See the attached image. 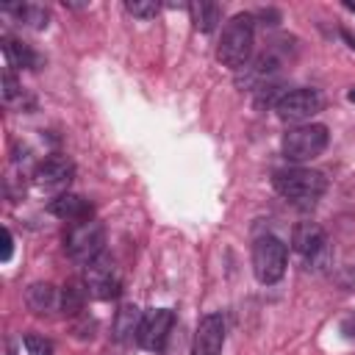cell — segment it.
<instances>
[{"label":"cell","instance_id":"cell-10","mask_svg":"<svg viewBox=\"0 0 355 355\" xmlns=\"http://www.w3.org/2000/svg\"><path fill=\"white\" fill-rule=\"evenodd\" d=\"M225 347V319L222 313H205L194 330L191 355H222Z\"/></svg>","mask_w":355,"mask_h":355},{"label":"cell","instance_id":"cell-6","mask_svg":"<svg viewBox=\"0 0 355 355\" xmlns=\"http://www.w3.org/2000/svg\"><path fill=\"white\" fill-rule=\"evenodd\" d=\"M291 244L294 250L311 263V269H327L333 261V250L327 241V233L319 222H300L291 233Z\"/></svg>","mask_w":355,"mask_h":355},{"label":"cell","instance_id":"cell-4","mask_svg":"<svg viewBox=\"0 0 355 355\" xmlns=\"http://www.w3.org/2000/svg\"><path fill=\"white\" fill-rule=\"evenodd\" d=\"M64 250L75 263H92L97 255L105 252V227L97 219H86L69 227L64 236Z\"/></svg>","mask_w":355,"mask_h":355},{"label":"cell","instance_id":"cell-24","mask_svg":"<svg viewBox=\"0 0 355 355\" xmlns=\"http://www.w3.org/2000/svg\"><path fill=\"white\" fill-rule=\"evenodd\" d=\"M11 252H14V236L8 227H3V252H0V261L8 263L11 261Z\"/></svg>","mask_w":355,"mask_h":355},{"label":"cell","instance_id":"cell-8","mask_svg":"<svg viewBox=\"0 0 355 355\" xmlns=\"http://www.w3.org/2000/svg\"><path fill=\"white\" fill-rule=\"evenodd\" d=\"M322 105H324V100H322V94H319L316 89L300 86V89H288V92L277 100L275 111H277V116H280L283 122L305 125V122H311V116H316V114L322 111Z\"/></svg>","mask_w":355,"mask_h":355},{"label":"cell","instance_id":"cell-25","mask_svg":"<svg viewBox=\"0 0 355 355\" xmlns=\"http://www.w3.org/2000/svg\"><path fill=\"white\" fill-rule=\"evenodd\" d=\"M341 333H344L347 338H355V316H347V319L341 322Z\"/></svg>","mask_w":355,"mask_h":355},{"label":"cell","instance_id":"cell-27","mask_svg":"<svg viewBox=\"0 0 355 355\" xmlns=\"http://www.w3.org/2000/svg\"><path fill=\"white\" fill-rule=\"evenodd\" d=\"M347 100H349V103H355V89H349V92H347Z\"/></svg>","mask_w":355,"mask_h":355},{"label":"cell","instance_id":"cell-16","mask_svg":"<svg viewBox=\"0 0 355 355\" xmlns=\"http://www.w3.org/2000/svg\"><path fill=\"white\" fill-rule=\"evenodd\" d=\"M6 14H17V19L33 31H44L50 25V11L44 6H36V3H11V6H3Z\"/></svg>","mask_w":355,"mask_h":355},{"label":"cell","instance_id":"cell-12","mask_svg":"<svg viewBox=\"0 0 355 355\" xmlns=\"http://www.w3.org/2000/svg\"><path fill=\"white\" fill-rule=\"evenodd\" d=\"M277 69H280L277 55H275V53H261V55H255L244 69H239L236 83H239L241 89L255 92L258 86H263V83L275 80V78H277Z\"/></svg>","mask_w":355,"mask_h":355},{"label":"cell","instance_id":"cell-14","mask_svg":"<svg viewBox=\"0 0 355 355\" xmlns=\"http://www.w3.org/2000/svg\"><path fill=\"white\" fill-rule=\"evenodd\" d=\"M3 53H6V64L11 69H36L39 67V55L22 42V39H14V36H3Z\"/></svg>","mask_w":355,"mask_h":355},{"label":"cell","instance_id":"cell-22","mask_svg":"<svg viewBox=\"0 0 355 355\" xmlns=\"http://www.w3.org/2000/svg\"><path fill=\"white\" fill-rule=\"evenodd\" d=\"M158 8L161 6L155 0H128L125 3V11L133 14V17H139V19H153L158 14Z\"/></svg>","mask_w":355,"mask_h":355},{"label":"cell","instance_id":"cell-9","mask_svg":"<svg viewBox=\"0 0 355 355\" xmlns=\"http://www.w3.org/2000/svg\"><path fill=\"white\" fill-rule=\"evenodd\" d=\"M172 322H175V313H172L169 308H153V311H144L141 324H139V333H136L139 347L147 349V352H158V349L166 344V338H169Z\"/></svg>","mask_w":355,"mask_h":355},{"label":"cell","instance_id":"cell-11","mask_svg":"<svg viewBox=\"0 0 355 355\" xmlns=\"http://www.w3.org/2000/svg\"><path fill=\"white\" fill-rule=\"evenodd\" d=\"M72 175H75V164H72L67 155H61V153H53V155L42 158V161L36 164V172H33L36 183H39L42 189H50V191L64 189V186L72 180Z\"/></svg>","mask_w":355,"mask_h":355},{"label":"cell","instance_id":"cell-21","mask_svg":"<svg viewBox=\"0 0 355 355\" xmlns=\"http://www.w3.org/2000/svg\"><path fill=\"white\" fill-rule=\"evenodd\" d=\"M0 92H3V100L8 103V105H14L17 103V97L22 94V86H19V80H17V75H14V69L6 64V69H3V75H0Z\"/></svg>","mask_w":355,"mask_h":355},{"label":"cell","instance_id":"cell-15","mask_svg":"<svg viewBox=\"0 0 355 355\" xmlns=\"http://www.w3.org/2000/svg\"><path fill=\"white\" fill-rule=\"evenodd\" d=\"M141 311L136 308V305H122L119 311H116V316H114V338L119 341V344H128L130 338H136V333H139V324H141Z\"/></svg>","mask_w":355,"mask_h":355},{"label":"cell","instance_id":"cell-23","mask_svg":"<svg viewBox=\"0 0 355 355\" xmlns=\"http://www.w3.org/2000/svg\"><path fill=\"white\" fill-rule=\"evenodd\" d=\"M25 349L28 355H53V341L39 336V333H25Z\"/></svg>","mask_w":355,"mask_h":355},{"label":"cell","instance_id":"cell-19","mask_svg":"<svg viewBox=\"0 0 355 355\" xmlns=\"http://www.w3.org/2000/svg\"><path fill=\"white\" fill-rule=\"evenodd\" d=\"M189 11H191V19H194V28L202 31V33H211L219 25V17H222V8L216 3H211V0L191 3Z\"/></svg>","mask_w":355,"mask_h":355},{"label":"cell","instance_id":"cell-17","mask_svg":"<svg viewBox=\"0 0 355 355\" xmlns=\"http://www.w3.org/2000/svg\"><path fill=\"white\" fill-rule=\"evenodd\" d=\"M25 302L33 313H47L53 305H58V291L50 283H31L25 291Z\"/></svg>","mask_w":355,"mask_h":355},{"label":"cell","instance_id":"cell-5","mask_svg":"<svg viewBox=\"0 0 355 355\" xmlns=\"http://www.w3.org/2000/svg\"><path fill=\"white\" fill-rule=\"evenodd\" d=\"M286 263H288V250L277 236L266 233V236L255 239V244H252V272L263 286L277 283L286 275Z\"/></svg>","mask_w":355,"mask_h":355},{"label":"cell","instance_id":"cell-20","mask_svg":"<svg viewBox=\"0 0 355 355\" xmlns=\"http://www.w3.org/2000/svg\"><path fill=\"white\" fill-rule=\"evenodd\" d=\"M255 108H266V105H277V100L286 94L283 92V80H269V83H263V86H258L255 92Z\"/></svg>","mask_w":355,"mask_h":355},{"label":"cell","instance_id":"cell-3","mask_svg":"<svg viewBox=\"0 0 355 355\" xmlns=\"http://www.w3.org/2000/svg\"><path fill=\"white\" fill-rule=\"evenodd\" d=\"M330 141V133L324 125L319 122H305V125H294L283 133V141H280V150L286 155V161H294V164H302V161H313L316 155L324 153Z\"/></svg>","mask_w":355,"mask_h":355},{"label":"cell","instance_id":"cell-2","mask_svg":"<svg viewBox=\"0 0 355 355\" xmlns=\"http://www.w3.org/2000/svg\"><path fill=\"white\" fill-rule=\"evenodd\" d=\"M252 44H255V17L252 14H236L222 28L216 58L222 67L239 72L252 61Z\"/></svg>","mask_w":355,"mask_h":355},{"label":"cell","instance_id":"cell-7","mask_svg":"<svg viewBox=\"0 0 355 355\" xmlns=\"http://www.w3.org/2000/svg\"><path fill=\"white\" fill-rule=\"evenodd\" d=\"M83 286L94 300H116L122 294V277L108 252L83 266Z\"/></svg>","mask_w":355,"mask_h":355},{"label":"cell","instance_id":"cell-13","mask_svg":"<svg viewBox=\"0 0 355 355\" xmlns=\"http://www.w3.org/2000/svg\"><path fill=\"white\" fill-rule=\"evenodd\" d=\"M47 211H50L53 216L64 219V222H72V225L86 222V219H92V214H94L92 202H89L86 197H80V194H72V191H64V194L53 197V200L47 202Z\"/></svg>","mask_w":355,"mask_h":355},{"label":"cell","instance_id":"cell-26","mask_svg":"<svg viewBox=\"0 0 355 355\" xmlns=\"http://www.w3.org/2000/svg\"><path fill=\"white\" fill-rule=\"evenodd\" d=\"M341 36H344V39H347V42H349V47H352V50H355V33H352V31H347V28H344V31H341Z\"/></svg>","mask_w":355,"mask_h":355},{"label":"cell","instance_id":"cell-1","mask_svg":"<svg viewBox=\"0 0 355 355\" xmlns=\"http://www.w3.org/2000/svg\"><path fill=\"white\" fill-rule=\"evenodd\" d=\"M272 186L286 202H291L297 208H311L327 191V178L308 166H288V169H277L272 175Z\"/></svg>","mask_w":355,"mask_h":355},{"label":"cell","instance_id":"cell-18","mask_svg":"<svg viewBox=\"0 0 355 355\" xmlns=\"http://www.w3.org/2000/svg\"><path fill=\"white\" fill-rule=\"evenodd\" d=\"M86 286H78V283H64L61 291H58V308L64 316H80L83 313V305H86Z\"/></svg>","mask_w":355,"mask_h":355}]
</instances>
